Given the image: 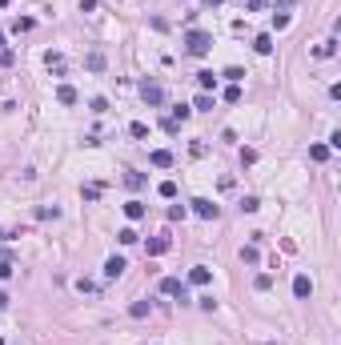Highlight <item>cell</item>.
Here are the masks:
<instances>
[{
  "instance_id": "cell-24",
  "label": "cell",
  "mask_w": 341,
  "mask_h": 345,
  "mask_svg": "<svg viewBox=\"0 0 341 345\" xmlns=\"http://www.w3.org/2000/svg\"><path fill=\"white\" fill-rule=\"evenodd\" d=\"M253 285H257V289H261V293H265V289L273 285V277H269V273H257V281H253Z\"/></svg>"
},
{
  "instance_id": "cell-18",
  "label": "cell",
  "mask_w": 341,
  "mask_h": 345,
  "mask_svg": "<svg viewBox=\"0 0 341 345\" xmlns=\"http://www.w3.org/2000/svg\"><path fill=\"white\" fill-rule=\"evenodd\" d=\"M124 185H129V189H141V185H145V177H141V172H124Z\"/></svg>"
},
{
  "instance_id": "cell-31",
  "label": "cell",
  "mask_w": 341,
  "mask_h": 345,
  "mask_svg": "<svg viewBox=\"0 0 341 345\" xmlns=\"http://www.w3.org/2000/svg\"><path fill=\"white\" fill-rule=\"evenodd\" d=\"M4 305H8V293H0V309H4Z\"/></svg>"
},
{
  "instance_id": "cell-22",
  "label": "cell",
  "mask_w": 341,
  "mask_h": 345,
  "mask_svg": "<svg viewBox=\"0 0 341 345\" xmlns=\"http://www.w3.org/2000/svg\"><path fill=\"white\" fill-rule=\"evenodd\" d=\"M189 113H193V109H189V105H177V109H173V120H177V124H181V120H189Z\"/></svg>"
},
{
  "instance_id": "cell-7",
  "label": "cell",
  "mask_w": 341,
  "mask_h": 345,
  "mask_svg": "<svg viewBox=\"0 0 341 345\" xmlns=\"http://www.w3.org/2000/svg\"><path fill=\"white\" fill-rule=\"evenodd\" d=\"M209 277H213V273H209L205 265H193V269H189V281H193V285H209Z\"/></svg>"
},
{
  "instance_id": "cell-20",
  "label": "cell",
  "mask_w": 341,
  "mask_h": 345,
  "mask_svg": "<svg viewBox=\"0 0 341 345\" xmlns=\"http://www.w3.org/2000/svg\"><path fill=\"white\" fill-rule=\"evenodd\" d=\"M157 193H161L165 201H173V197H177V185H173V181H161V189H157Z\"/></svg>"
},
{
  "instance_id": "cell-29",
  "label": "cell",
  "mask_w": 341,
  "mask_h": 345,
  "mask_svg": "<svg viewBox=\"0 0 341 345\" xmlns=\"http://www.w3.org/2000/svg\"><path fill=\"white\" fill-rule=\"evenodd\" d=\"M8 277H12V261L4 257V261H0V281H8Z\"/></svg>"
},
{
  "instance_id": "cell-35",
  "label": "cell",
  "mask_w": 341,
  "mask_h": 345,
  "mask_svg": "<svg viewBox=\"0 0 341 345\" xmlns=\"http://www.w3.org/2000/svg\"><path fill=\"white\" fill-rule=\"evenodd\" d=\"M273 345H277V341H273Z\"/></svg>"
},
{
  "instance_id": "cell-9",
  "label": "cell",
  "mask_w": 341,
  "mask_h": 345,
  "mask_svg": "<svg viewBox=\"0 0 341 345\" xmlns=\"http://www.w3.org/2000/svg\"><path fill=\"white\" fill-rule=\"evenodd\" d=\"M149 161H153L157 169H169V165H173V153H169V149H157V153H153Z\"/></svg>"
},
{
  "instance_id": "cell-2",
  "label": "cell",
  "mask_w": 341,
  "mask_h": 345,
  "mask_svg": "<svg viewBox=\"0 0 341 345\" xmlns=\"http://www.w3.org/2000/svg\"><path fill=\"white\" fill-rule=\"evenodd\" d=\"M141 97H145V105H161V101H165V89L153 84V80H145V84H141Z\"/></svg>"
},
{
  "instance_id": "cell-26",
  "label": "cell",
  "mask_w": 341,
  "mask_h": 345,
  "mask_svg": "<svg viewBox=\"0 0 341 345\" xmlns=\"http://www.w3.org/2000/svg\"><path fill=\"white\" fill-rule=\"evenodd\" d=\"M116 237H120V245H133V241H137V229H120Z\"/></svg>"
},
{
  "instance_id": "cell-4",
  "label": "cell",
  "mask_w": 341,
  "mask_h": 345,
  "mask_svg": "<svg viewBox=\"0 0 341 345\" xmlns=\"http://www.w3.org/2000/svg\"><path fill=\"white\" fill-rule=\"evenodd\" d=\"M124 269H129V265H124V257H109V261H105V277H109V281H116Z\"/></svg>"
},
{
  "instance_id": "cell-33",
  "label": "cell",
  "mask_w": 341,
  "mask_h": 345,
  "mask_svg": "<svg viewBox=\"0 0 341 345\" xmlns=\"http://www.w3.org/2000/svg\"><path fill=\"white\" fill-rule=\"evenodd\" d=\"M205 4H209V8H213V4H221V0H205Z\"/></svg>"
},
{
  "instance_id": "cell-34",
  "label": "cell",
  "mask_w": 341,
  "mask_h": 345,
  "mask_svg": "<svg viewBox=\"0 0 341 345\" xmlns=\"http://www.w3.org/2000/svg\"><path fill=\"white\" fill-rule=\"evenodd\" d=\"M4 4H8V0H0V8H4Z\"/></svg>"
},
{
  "instance_id": "cell-23",
  "label": "cell",
  "mask_w": 341,
  "mask_h": 345,
  "mask_svg": "<svg viewBox=\"0 0 341 345\" xmlns=\"http://www.w3.org/2000/svg\"><path fill=\"white\" fill-rule=\"evenodd\" d=\"M225 101H229V105H237V101H241V89H237V84H229V89H225Z\"/></svg>"
},
{
  "instance_id": "cell-30",
  "label": "cell",
  "mask_w": 341,
  "mask_h": 345,
  "mask_svg": "<svg viewBox=\"0 0 341 345\" xmlns=\"http://www.w3.org/2000/svg\"><path fill=\"white\" fill-rule=\"evenodd\" d=\"M97 8V0H80V12H93Z\"/></svg>"
},
{
  "instance_id": "cell-25",
  "label": "cell",
  "mask_w": 341,
  "mask_h": 345,
  "mask_svg": "<svg viewBox=\"0 0 341 345\" xmlns=\"http://www.w3.org/2000/svg\"><path fill=\"white\" fill-rule=\"evenodd\" d=\"M273 28H277V32H281V28H289V12H277V16H273Z\"/></svg>"
},
{
  "instance_id": "cell-27",
  "label": "cell",
  "mask_w": 341,
  "mask_h": 345,
  "mask_svg": "<svg viewBox=\"0 0 341 345\" xmlns=\"http://www.w3.org/2000/svg\"><path fill=\"white\" fill-rule=\"evenodd\" d=\"M129 133H133V137H149V128H145L141 120H133V124H129Z\"/></svg>"
},
{
  "instance_id": "cell-21",
  "label": "cell",
  "mask_w": 341,
  "mask_h": 345,
  "mask_svg": "<svg viewBox=\"0 0 341 345\" xmlns=\"http://www.w3.org/2000/svg\"><path fill=\"white\" fill-rule=\"evenodd\" d=\"M325 157H329L325 145H313V149H309V161H325Z\"/></svg>"
},
{
  "instance_id": "cell-1",
  "label": "cell",
  "mask_w": 341,
  "mask_h": 345,
  "mask_svg": "<svg viewBox=\"0 0 341 345\" xmlns=\"http://www.w3.org/2000/svg\"><path fill=\"white\" fill-rule=\"evenodd\" d=\"M185 49H189L193 57H205V53L213 49V36H209V32H201V28H193V32L185 36Z\"/></svg>"
},
{
  "instance_id": "cell-11",
  "label": "cell",
  "mask_w": 341,
  "mask_h": 345,
  "mask_svg": "<svg viewBox=\"0 0 341 345\" xmlns=\"http://www.w3.org/2000/svg\"><path fill=\"white\" fill-rule=\"evenodd\" d=\"M165 249H169V237H153L149 241V257H161Z\"/></svg>"
},
{
  "instance_id": "cell-6",
  "label": "cell",
  "mask_w": 341,
  "mask_h": 345,
  "mask_svg": "<svg viewBox=\"0 0 341 345\" xmlns=\"http://www.w3.org/2000/svg\"><path fill=\"white\" fill-rule=\"evenodd\" d=\"M293 293H297V297H309V293H313V281H309L305 273H297V277H293Z\"/></svg>"
},
{
  "instance_id": "cell-36",
  "label": "cell",
  "mask_w": 341,
  "mask_h": 345,
  "mask_svg": "<svg viewBox=\"0 0 341 345\" xmlns=\"http://www.w3.org/2000/svg\"><path fill=\"white\" fill-rule=\"evenodd\" d=\"M0 345H4V341H0Z\"/></svg>"
},
{
  "instance_id": "cell-3",
  "label": "cell",
  "mask_w": 341,
  "mask_h": 345,
  "mask_svg": "<svg viewBox=\"0 0 341 345\" xmlns=\"http://www.w3.org/2000/svg\"><path fill=\"white\" fill-rule=\"evenodd\" d=\"M193 213H197V217H205V221H213V217H217V205H213V201H205V197H197V201H193Z\"/></svg>"
},
{
  "instance_id": "cell-13",
  "label": "cell",
  "mask_w": 341,
  "mask_h": 345,
  "mask_svg": "<svg viewBox=\"0 0 341 345\" xmlns=\"http://www.w3.org/2000/svg\"><path fill=\"white\" fill-rule=\"evenodd\" d=\"M84 64H89L93 72H101V68H105V53H89V57H84Z\"/></svg>"
},
{
  "instance_id": "cell-10",
  "label": "cell",
  "mask_w": 341,
  "mask_h": 345,
  "mask_svg": "<svg viewBox=\"0 0 341 345\" xmlns=\"http://www.w3.org/2000/svg\"><path fill=\"white\" fill-rule=\"evenodd\" d=\"M124 217H129V221H141V217H145V205H141V201H129V205H124Z\"/></svg>"
},
{
  "instance_id": "cell-15",
  "label": "cell",
  "mask_w": 341,
  "mask_h": 345,
  "mask_svg": "<svg viewBox=\"0 0 341 345\" xmlns=\"http://www.w3.org/2000/svg\"><path fill=\"white\" fill-rule=\"evenodd\" d=\"M12 32H32V20H28V16H16V20H12Z\"/></svg>"
},
{
  "instance_id": "cell-28",
  "label": "cell",
  "mask_w": 341,
  "mask_h": 345,
  "mask_svg": "<svg viewBox=\"0 0 341 345\" xmlns=\"http://www.w3.org/2000/svg\"><path fill=\"white\" fill-rule=\"evenodd\" d=\"M241 213H257V197H245L241 201Z\"/></svg>"
},
{
  "instance_id": "cell-12",
  "label": "cell",
  "mask_w": 341,
  "mask_h": 345,
  "mask_svg": "<svg viewBox=\"0 0 341 345\" xmlns=\"http://www.w3.org/2000/svg\"><path fill=\"white\" fill-rule=\"evenodd\" d=\"M253 49H257V53H273V36H269V32H261V36L253 40Z\"/></svg>"
},
{
  "instance_id": "cell-8",
  "label": "cell",
  "mask_w": 341,
  "mask_h": 345,
  "mask_svg": "<svg viewBox=\"0 0 341 345\" xmlns=\"http://www.w3.org/2000/svg\"><path fill=\"white\" fill-rule=\"evenodd\" d=\"M57 101H60V105H76L80 97H76V89H72V84H60V89H57Z\"/></svg>"
},
{
  "instance_id": "cell-5",
  "label": "cell",
  "mask_w": 341,
  "mask_h": 345,
  "mask_svg": "<svg viewBox=\"0 0 341 345\" xmlns=\"http://www.w3.org/2000/svg\"><path fill=\"white\" fill-rule=\"evenodd\" d=\"M161 293H169V297H181V301H185V285H181L177 277H165V281H161Z\"/></svg>"
},
{
  "instance_id": "cell-17",
  "label": "cell",
  "mask_w": 341,
  "mask_h": 345,
  "mask_svg": "<svg viewBox=\"0 0 341 345\" xmlns=\"http://www.w3.org/2000/svg\"><path fill=\"white\" fill-rule=\"evenodd\" d=\"M129 313H133V317H149V301H133Z\"/></svg>"
},
{
  "instance_id": "cell-16",
  "label": "cell",
  "mask_w": 341,
  "mask_h": 345,
  "mask_svg": "<svg viewBox=\"0 0 341 345\" xmlns=\"http://www.w3.org/2000/svg\"><path fill=\"white\" fill-rule=\"evenodd\" d=\"M193 109H201V113H209V109H213V97H209V93H201V97L193 101Z\"/></svg>"
},
{
  "instance_id": "cell-32",
  "label": "cell",
  "mask_w": 341,
  "mask_h": 345,
  "mask_svg": "<svg viewBox=\"0 0 341 345\" xmlns=\"http://www.w3.org/2000/svg\"><path fill=\"white\" fill-rule=\"evenodd\" d=\"M0 53H4V32H0Z\"/></svg>"
},
{
  "instance_id": "cell-19",
  "label": "cell",
  "mask_w": 341,
  "mask_h": 345,
  "mask_svg": "<svg viewBox=\"0 0 341 345\" xmlns=\"http://www.w3.org/2000/svg\"><path fill=\"white\" fill-rule=\"evenodd\" d=\"M45 64H49V68H57V72H64V57H60V53H49Z\"/></svg>"
},
{
  "instance_id": "cell-14",
  "label": "cell",
  "mask_w": 341,
  "mask_h": 345,
  "mask_svg": "<svg viewBox=\"0 0 341 345\" xmlns=\"http://www.w3.org/2000/svg\"><path fill=\"white\" fill-rule=\"evenodd\" d=\"M197 84L209 93V89H217V76H213V72H197Z\"/></svg>"
}]
</instances>
